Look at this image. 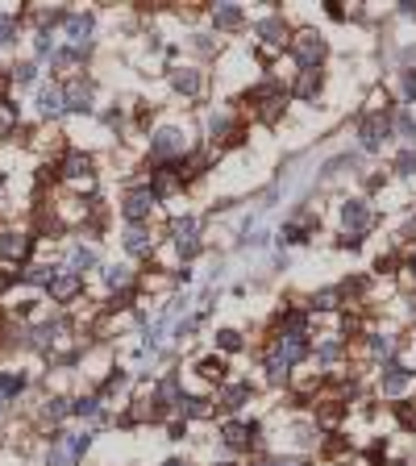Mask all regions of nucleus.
<instances>
[{
  "label": "nucleus",
  "instance_id": "1",
  "mask_svg": "<svg viewBox=\"0 0 416 466\" xmlns=\"http://www.w3.org/2000/svg\"><path fill=\"white\" fill-rule=\"evenodd\" d=\"M304 354H308L304 333H283V337L275 341V350H271V358H267V375H271V383H279V379L287 375V367H295Z\"/></svg>",
  "mask_w": 416,
  "mask_h": 466
},
{
  "label": "nucleus",
  "instance_id": "2",
  "mask_svg": "<svg viewBox=\"0 0 416 466\" xmlns=\"http://www.w3.org/2000/svg\"><path fill=\"white\" fill-rule=\"evenodd\" d=\"M171 238H175V250H179V259H196V254H200L196 216H179V221H171Z\"/></svg>",
  "mask_w": 416,
  "mask_h": 466
},
{
  "label": "nucleus",
  "instance_id": "3",
  "mask_svg": "<svg viewBox=\"0 0 416 466\" xmlns=\"http://www.w3.org/2000/svg\"><path fill=\"white\" fill-rule=\"evenodd\" d=\"M342 225H346V246H358V233H366L371 229V208L362 204V200H350L346 208H342Z\"/></svg>",
  "mask_w": 416,
  "mask_h": 466
},
{
  "label": "nucleus",
  "instance_id": "4",
  "mask_svg": "<svg viewBox=\"0 0 416 466\" xmlns=\"http://www.w3.org/2000/svg\"><path fill=\"white\" fill-rule=\"evenodd\" d=\"M291 50H295V59L312 71V67L325 59V38H317V34H300V38L291 42Z\"/></svg>",
  "mask_w": 416,
  "mask_h": 466
},
{
  "label": "nucleus",
  "instance_id": "5",
  "mask_svg": "<svg viewBox=\"0 0 416 466\" xmlns=\"http://www.w3.org/2000/svg\"><path fill=\"white\" fill-rule=\"evenodd\" d=\"M30 250H34V238H25V233H0V254L9 263H25Z\"/></svg>",
  "mask_w": 416,
  "mask_h": 466
},
{
  "label": "nucleus",
  "instance_id": "6",
  "mask_svg": "<svg viewBox=\"0 0 416 466\" xmlns=\"http://www.w3.org/2000/svg\"><path fill=\"white\" fill-rule=\"evenodd\" d=\"M150 150H154L158 159H171V154H183V134L167 125V130H158V134L150 138Z\"/></svg>",
  "mask_w": 416,
  "mask_h": 466
},
{
  "label": "nucleus",
  "instance_id": "7",
  "mask_svg": "<svg viewBox=\"0 0 416 466\" xmlns=\"http://www.w3.org/2000/svg\"><path fill=\"white\" fill-rule=\"evenodd\" d=\"M63 108L87 112V108H92V83H83V79H71V83H67V92H63Z\"/></svg>",
  "mask_w": 416,
  "mask_h": 466
},
{
  "label": "nucleus",
  "instance_id": "8",
  "mask_svg": "<svg viewBox=\"0 0 416 466\" xmlns=\"http://www.w3.org/2000/svg\"><path fill=\"white\" fill-rule=\"evenodd\" d=\"M63 26H67V38L75 42V50H87V34H92V17H83V13H67V17H63Z\"/></svg>",
  "mask_w": 416,
  "mask_h": 466
},
{
  "label": "nucleus",
  "instance_id": "9",
  "mask_svg": "<svg viewBox=\"0 0 416 466\" xmlns=\"http://www.w3.org/2000/svg\"><path fill=\"white\" fill-rule=\"evenodd\" d=\"M158 204V196L154 192H134L129 200H125V216H129V225H138V221H146V212Z\"/></svg>",
  "mask_w": 416,
  "mask_h": 466
},
{
  "label": "nucleus",
  "instance_id": "10",
  "mask_svg": "<svg viewBox=\"0 0 416 466\" xmlns=\"http://www.w3.org/2000/svg\"><path fill=\"white\" fill-rule=\"evenodd\" d=\"M383 138H387V112L383 116H366V121H362V146L366 150H379Z\"/></svg>",
  "mask_w": 416,
  "mask_h": 466
},
{
  "label": "nucleus",
  "instance_id": "11",
  "mask_svg": "<svg viewBox=\"0 0 416 466\" xmlns=\"http://www.w3.org/2000/svg\"><path fill=\"white\" fill-rule=\"evenodd\" d=\"M254 100L262 104V116L271 121V116L279 112V104H283V96H279V83H262V88H254Z\"/></svg>",
  "mask_w": 416,
  "mask_h": 466
},
{
  "label": "nucleus",
  "instance_id": "12",
  "mask_svg": "<svg viewBox=\"0 0 416 466\" xmlns=\"http://www.w3.org/2000/svg\"><path fill=\"white\" fill-rule=\"evenodd\" d=\"M38 108H42V116H59V112H63V88L46 83V88L38 92Z\"/></svg>",
  "mask_w": 416,
  "mask_h": 466
},
{
  "label": "nucleus",
  "instance_id": "13",
  "mask_svg": "<svg viewBox=\"0 0 416 466\" xmlns=\"http://www.w3.org/2000/svg\"><path fill=\"white\" fill-rule=\"evenodd\" d=\"M408 383H412V371H408V367H387V375H383V396H399Z\"/></svg>",
  "mask_w": 416,
  "mask_h": 466
},
{
  "label": "nucleus",
  "instance_id": "14",
  "mask_svg": "<svg viewBox=\"0 0 416 466\" xmlns=\"http://www.w3.org/2000/svg\"><path fill=\"white\" fill-rule=\"evenodd\" d=\"M75 292H79V275L67 271V275H54V279H50V296H54V300H71Z\"/></svg>",
  "mask_w": 416,
  "mask_h": 466
},
{
  "label": "nucleus",
  "instance_id": "15",
  "mask_svg": "<svg viewBox=\"0 0 416 466\" xmlns=\"http://www.w3.org/2000/svg\"><path fill=\"white\" fill-rule=\"evenodd\" d=\"M63 333H67V325H63V321H50V325L34 329V345H38V350H50V345H54Z\"/></svg>",
  "mask_w": 416,
  "mask_h": 466
},
{
  "label": "nucleus",
  "instance_id": "16",
  "mask_svg": "<svg viewBox=\"0 0 416 466\" xmlns=\"http://www.w3.org/2000/svg\"><path fill=\"white\" fill-rule=\"evenodd\" d=\"M92 171V163H87V154H79V150H71L67 159H63V175L67 179H83Z\"/></svg>",
  "mask_w": 416,
  "mask_h": 466
},
{
  "label": "nucleus",
  "instance_id": "17",
  "mask_svg": "<svg viewBox=\"0 0 416 466\" xmlns=\"http://www.w3.org/2000/svg\"><path fill=\"white\" fill-rule=\"evenodd\" d=\"M246 400H250V387H246V383H233V387H225V392H221V408H229V412H233V408H242Z\"/></svg>",
  "mask_w": 416,
  "mask_h": 466
},
{
  "label": "nucleus",
  "instance_id": "18",
  "mask_svg": "<svg viewBox=\"0 0 416 466\" xmlns=\"http://www.w3.org/2000/svg\"><path fill=\"white\" fill-rule=\"evenodd\" d=\"M125 250H129V254H146V250H150V238H146L142 225H129V233H125Z\"/></svg>",
  "mask_w": 416,
  "mask_h": 466
},
{
  "label": "nucleus",
  "instance_id": "19",
  "mask_svg": "<svg viewBox=\"0 0 416 466\" xmlns=\"http://www.w3.org/2000/svg\"><path fill=\"white\" fill-rule=\"evenodd\" d=\"M179 412L191 416V421H200V416H208L213 408H208V400H200V396H183V400H179Z\"/></svg>",
  "mask_w": 416,
  "mask_h": 466
},
{
  "label": "nucleus",
  "instance_id": "20",
  "mask_svg": "<svg viewBox=\"0 0 416 466\" xmlns=\"http://www.w3.org/2000/svg\"><path fill=\"white\" fill-rule=\"evenodd\" d=\"M213 17H217V26H221V30L242 26V9H238V5H217V9H213Z\"/></svg>",
  "mask_w": 416,
  "mask_h": 466
},
{
  "label": "nucleus",
  "instance_id": "21",
  "mask_svg": "<svg viewBox=\"0 0 416 466\" xmlns=\"http://www.w3.org/2000/svg\"><path fill=\"white\" fill-rule=\"evenodd\" d=\"M171 83H175V92H183V96H196V92H200V75H196V71H175Z\"/></svg>",
  "mask_w": 416,
  "mask_h": 466
},
{
  "label": "nucleus",
  "instance_id": "22",
  "mask_svg": "<svg viewBox=\"0 0 416 466\" xmlns=\"http://www.w3.org/2000/svg\"><path fill=\"white\" fill-rule=\"evenodd\" d=\"M317 92H321V75H317V71H304V75H300V83H295V96L312 100Z\"/></svg>",
  "mask_w": 416,
  "mask_h": 466
},
{
  "label": "nucleus",
  "instance_id": "23",
  "mask_svg": "<svg viewBox=\"0 0 416 466\" xmlns=\"http://www.w3.org/2000/svg\"><path fill=\"white\" fill-rule=\"evenodd\" d=\"M250 437H254V425H225V445L238 449V445H246Z\"/></svg>",
  "mask_w": 416,
  "mask_h": 466
},
{
  "label": "nucleus",
  "instance_id": "24",
  "mask_svg": "<svg viewBox=\"0 0 416 466\" xmlns=\"http://www.w3.org/2000/svg\"><path fill=\"white\" fill-rule=\"evenodd\" d=\"M312 225H317L312 216H300V221H291V225L283 229V242H304V233H308Z\"/></svg>",
  "mask_w": 416,
  "mask_h": 466
},
{
  "label": "nucleus",
  "instance_id": "25",
  "mask_svg": "<svg viewBox=\"0 0 416 466\" xmlns=\"http://www.w3.org/2000/svg\"><path fill=\"white\" fill-rule=\"evenodd\" d=\"M92 263H96V254H92L87 246H75V250H71V275H83Z\"/></svg>",
  "mask_w": 416,
  "mask_h": 466
},
{
  "label": "nucleus",
  "instance_id": "26",
  "mask_svg": "<svg viewBox=\"0 0 416 466\" xmlns=\"http://www.w3.org/2000/svg\"><path fill=\"white\" fill-rule=\"evenodd\" d=\"M21 387H25L21 371H5V375H0V400H5V396H17Z\"/></svg>",
  "mask_w": 416,
  "mask_h": 466
},
{
  "label": "nucleus",
  "instance_id": "27",
  "mask_svg": "<svg viewBox=\"0 0 416 466\" xmlns=\"http://www.w3.org/2000/svg\"><path fill=\"white\" fill-rule=\"evenodd\" d=\"M258 38H267V42H279V38H283V21H279V17H267V21H258Z\"/></svg>",
  "mask_w": 416,
  "mask_h": 466
},
{
  "label": "nucleus",
  "instance_id": "28",
  "mask_svg": "<svg viewBox=\"0 0 416 466\" xmlns=\"http://www.w3.org/2000/svg\"><path fill=\"white\" fill-rule=\"evenodd\" d=\"M104 283L109 287H129V267H109L104 271Z\"/></svg>",
  "mask_w": 416,
  "mask_h": 466
},
{
  "label": "nucleus",
  "instance_id": "29",
  "mask_svg": "<svg viewBox=\"0 0 416 466\" xmlns=\"http://www.w3.org/2000/svg\"><path fill=\"white\" fill-rule=\"evenodd\" d=\"M175 188H179V175H171V171H163V175L154 179V188H150V192H154V196H167V192H175Z\"/></svg>",
  "mask_w": 416,
  "mask_h": 466
},
{
  "label": "nucleus",
  "instance_id": "30",
  "mask_svg": "<svg viewBox=\"0 0 416 466\" xmlns=\"http://www.w3.org/2000/svg\"><path fill=\"white\" fill-rule=\"evenodd\" d=\"M17 125V108L13 104H5V100H0V134H9Z\"/></svg>",
  "mask_w": 416,
  "mask_h": 466
},
{
  "label": "nucleus",
  "instance_id": "31",
  "mask_svg": "<svg viewBox=\"0 0 416 466\" xmlns=\"http://www.w3.org/2000/svg\"><path fill=\"white\" fill-rule=\"evenodd\" d=\"M391 350H395L391 337H371V354H375V358H391Z\"/></svg>",
  "mask_w": 416,
  "mask_h": 466
},
{
  "label": "nucleus",
  "instance_id": "32",
  "mask_svg": "<svg viewBox=\"0 0 416 466\" xmlns=\"http://www.w3.org/2000/svg\"><path fill=\"white\" fill-rule=\"evenodd\" d=\"M217 341H221V350H242V333L238 329H221Z\"/></svg>",
  "mask_w": 416,
  "mask_h": 466
},
{
  "label": "nucleus",
  "instance_id": "33",
  "mask_svg": "<svg viewBox=\"0 0 416 466\" xmlns=\"http://www.w3.org/2000/svg\"><path fill=\"white\" fill-rule=\"evenodd\" d=\"M25 279H30V283H46V287H50L54 271H50V267H30V271H25Z\"/></svg>",
  "mask_w": 416,
  "mask_h": 466
},
{
  "label": "nucleus",
  "instance_id": "34",
  "mask_svg": "<svg viewBox=\"0 0 416 466\" xmlns=\"http://www.w3.org/2000/svg\"><path fill=\"white\" fill-rule=\"evenodd\" d=\"M67 412H71V400H50V404H46V416H50V421H63Z\"/></svg>",
  "mask_w": 416,
  "mask_h": 466
},
{
  "label": "nucleus",
  "instance_id": "35",
  "mask_svg": "<svg viewBox=\"0 0 416 466\" xmlns=\"http://www.w3.org/2000/svg\"><path fill=\"white\" fill-rule=\"evenodd\" d=\"M200 371H204L208 379H221V375H225V363H221V358H204V363H200Z\"/></svg>",
  "mask_w": 416,
  "mask_h": 466
},
{
  "label": "nucleus",
  "instance_id": "36",
  "mask_svg": "<svg viewBox=\"0 0 416 466\" xmlns=\"http://www.w3.org/2000/svg\"><path fill=\"white\" fill-rule=\"evenodd\" d=\"M395 167H399L404 175H416V150H404V154L395 159Z\"/></svg>",
  "mask_w": 416,
  "mask_h": 466
},
{
  "label": "nucleus",
  "instance_id": "37",
  "mask_svg": "<svg viewBox=\"0 0 416 466\" xmlns=\"http://www.w3.org/2000/svg\"><path fill=\"white\" fill-rule=\"evenodd\" d=\"M13 34H17V21H13L9 13H0V42H9Z\"/></svg>",
  "mask_w": 416,
  "mask_h": 466
},
{
  "label": "nucleus",
  "instance_id": "38",
  "mask_svg": "<svg viewBox=\"0 0 416 466\" xmlns=\"http://www.w3.org/2000/svg\"><path fill=\"white\" fill-rule=\"evenodd\" d=\"M34 75H38V67H34V63H21V67L13 71V79H17V83H34Z\"/></svg>",
  "mask_w": 416,
  "mask_h": 466
},
{
  "label": "nucleus",
  "instance_id": "39",
  "mask_svg": "<svg viewBox=\"0 0 416 466\" xmlns=\"http://www.w3.org/2000/svg\"><path fill=\"white\" fill-rule=\"evenodd\" d=\"M96 408H100V400H79V404H71V412H79V416H96Z\"/></svg>",
  "mask_w": 416,
  "mask_h": 466
},
{
  "label": "nucleus",
  "instance_id": "40",
  "mask_svg": "<svg viewBox=\"0 0 416 466\" xmlns=\"http://www.w3.org/2000/svg\"><path fill=\"white\" fill-rule=\"evenodd\" d=\"M317 308H337V292L329 287V292H317V300H312Z\"/></svg>",
  "mask_w": 416,
  "mask_h": 466
},
{
  "label": "nucleus",
  "instance_id": "41",
  "mask_svg": "<svg viewBox=\"0 0 416 466\" xmlns=\"http://www.w3.org/2000/svg\"><path fill=\"white\" fill-rule=\"evenodd\" d=\"M158 400H167V404H171V400H179V383H175V379H167V383L158 387Z\"/></svg>",
  "mask_w": 416,
  "mask_h": 466
},
{
  "label": "nucleus",
  "instance_id": "42",
  "mask_svg": "<svg viewBox=\"0 0 416 466\" xmlns=\"http://www.w3.org/2000/svg\"><path fill=\"white\" fill-rule=\"evenodd\" d=\"M337 354H342V341H325L321 345V363H333Z\"/></svg>",
  "mask_w": 416,
  "mask_h": 466
},
{
  "label": "nucleus",
  "instance_id": "43",
  "mask_svg": "<svg viewBox=\"0 0 416 466\" xmlns=\"http://www.w3.org/2000/svg\"><path fill=\"white\" fill-rule=\"evenodd\" d=\"M399 130H404V138L416 142V121H412V116H399Z\"/></svg>",
  "mask_w": 416,
  "mask_h": 466
},
{
  "label": "nucleus",
  "instance_id": "44",
  "mask_svg": "<svg viewBox=\"0 0 416 466\" xmlns=\"http://www.w3.org/2000/svg\"><path fill=\"white\" fill-rule=\"evenodd\" d=\"M404 92L416 100V71H408V75H404Z\"/></svg>",
  "mask_w": 416,
  "mask_h": 466
},
{
  "label": "nucleus",
  "instance_id": "45",
  "mask_svg": "<svg viewBox=\"0 0 416 466\" xmlns=\"http://www.w3.org/2000/svg\"><path fill=\"white\" fill-rule=\"evenodd\" d=\"M50 50H54V42H50V34H42V38H38V54H50Z\"/></svg>",
  "mask_w": 416,
  "mask_h": 466
},
{
  "label": "nucleus",
  "instance_id": "46",
  "mask_svg": "<svg viewBox=\"0 0 416 466\" xmlns=\"http://www.w3.org/2000/svg\"><path fill=\"white\" fill-rule=\"evenodd\" d=\"M321 416H325V425H333V421H337V416H342V408H337V404H333V408H325V412H321Z\"/></svg>",
  "mask_w": 416,
  "mask_h": 466
},
{
  "label": "nucleus",
  "instance_id": "47",
  "mask_svg": "<svg viewBox=\"0 0 416 466\" xmlns=\"http://www.w3.org/2000/svg\"><path fill=\"white\" fill-rule=\"evenodd\" d=\"M399 421L404 425H416V408H399Z\"/></svg>",
  "mask_w": 416,
  "mask_h": 466
},
{
  "label": "nucleus",
  "instance_id": "48",
  "mask_svg": "<svg viewBox=\"0 0 416 466\" xmlns=\"http://www.w3.org/2000/svg\"><path fill=\"white\" fill-rule=\"evenodd\" d=\"M271 466H304V462H300V458H275Z\"/></svg>",
  "mask_w": 416,
  "mask_h": 466
},
{
  "label": "nucleus",
  "instance_id": "49",
  "mask_svg": "<svg viewBox=\"0 0 416 466\" xmlns=\"http://www.w3.org/2000/svg\"><path fill=\"white\" fill-rule=\"evenodd\" d=\"M404 17H416V5H412V0H404Z\"/></svg>",
  "mask_w": 416,
  "mask_h": 466
},
{
  "label": "nucleus",
  "instance_id": "50",
  "mask_svg": "<svg viewBox=\"0 0 416 466\" xmlns=\"http://www.w3.org/2000/svg\"><path fill=\"white\" fill-rule=\"evenodd\" d=\"M167 466H183V462H179V458H171V462H167Z\"/></svg>",
  "mask_w": 416,
  "mask_h": 466
},
{
  "label": "nucleus",
  "instance_id": "51",
  "mask_svg": "<svg viewBox=\"0 0 416 466\" xmlns=\"http://www.w3.org/2000/svg\"><path fill=\"white\" fill-rule=\"evenodd\" d=\"M412 271H416V263H412Z\"/></svg>",
  "mask_w": 416,
  "mask_h": 466
}]
</instances>
